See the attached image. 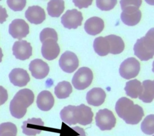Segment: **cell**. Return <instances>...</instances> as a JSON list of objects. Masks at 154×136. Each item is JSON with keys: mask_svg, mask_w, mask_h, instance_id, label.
Listing matches in <instances>:
<instances>
[{"mask_svg": "<svg viewBox=\"0 0 154 136\" xmlns=\"http://www.w3.org/2000/svg\"><path fill=\"white\" fill-rule=\"evenodd\" d=\"M115 110L119 117L127 124H138L144 116L143 108L134 104L132 100L126 97H122L117 101Z\"/></svg>", "mask_w": 154, "mask_h": 136, "instance_id": "obj_1", "label": "cell"}, {"mask_svg": "<svg viewBox=\"0 0 154 136\" xmlns=\"http://www.w3.org/2000/svg\"><path fill=\"white\" fill-rule=\"evenodd\" d=\"M34 94L28 88L21 89L17 92L10 103V111L16 119L22 118L26 114L27 108L34 102Z\"/></svg>", "mask_w": 154, "mask_h": 136, "instance_id": "obj_2", "label": "cell"}, {"mask_svg": "<svg viewBox=\"0 0 154 136\" xmlns=\"http://www.w3.org/2000/svg\"><path fill=\"white\" fill-rule=\"evenodd\" d=\"M142 1L140 0H121L120 4L122 12L120 15L122 21L128 26H135L141 18V12L139 10Z\"/></svg>", "mask_w": 154, "mask_h": 136, "instance_id": "obj_3", "label": "cell"}, {"mask_svg": "<svg viewBox=\"0 0 154 136\" xmlns=\"http://www.w3.org/2000/svg\"><path fill=\"white\" fill-rule=\"evenodd\" d=\"M154 29L151 28L146 34L137 39L134 46V54L141 61L152 59L154 55Z\"/></svg>", "mask_w": 154, "mask_h": 136, "instance_id": "obj_4", "label": "cell"}, {"mask_svg": "<svg viewBox=\"0 0 154 136\" xmlns=\"http://www.w3.org/2000/svg\"><path fill=\"white\" fill-rule=\"evenodd\" d=\"M93 79V74L91 70L87 67H82L74 74L72 82L76 89L82 90L90 86Z\"/></svg>", "mask_w": 154, "mask_h": 136, "instance_id": "obj_5", "label": "cell"}, {"mask_svg": "<svg viewBox=\"0 0 154 136\" xmlns=\"http://www.w3.org/2000/svg\"><path fill=\"white\" fill-rule=\"evenodd\" d=\"M96 125L102 131L111 130L116 123V119L113 113L108 109L99 110L95 117Z\"/></svg>", "mask_w": 154, "mask_h": 136, "instance_id": "obj_6", "label": "cell"}, {"mask_svg": "<svg viewBox=\"0 0 154 136\" xmlns=\"http://www.w3.org/2000/svg\"><path fill=\"white\" fill-rule=\"evenodd\" d=\"M140 70V62L134 57H129L121 63L119 68V73L122 78L129 79L136 77Z\"/></svg>", "mask_w": 154, "mask_h": 136, "instance_id": "obj_7", "label": "cell"}, {"mask_svg": "<svg viewBox=\"0 0 154 136\" xmlns=\"http://www.w3.org/2000/svg\"><path fill=\"white\" fill-rule=\"evenodd\" d=\"M73 117L75 125L79 123L85 126L92 122L93 113L91 108L82 104L78 106L74 105Z\"/></svg>", "mask_w": 154, "mask_h": 136, "instance_id": "obj_8", "label": "cell"}, {"mask_svg": "<svg viewBox=\"0 0 154 136\" xmlns=\"http://www.w3.org/2000/svg\"><path fill=\"white\" fill-rule=\"evenodd\" d=\"M83 16L81 11L76 9L68 10L61 16V22L64 27L68 29H76L81 26Z\"/></svg>", "mask_w": 154, "mask_h": 136, "instance_id": "obj_9", "label": "cell"}, {"mask_svg": "<svg viewBox=\"0 0 154 136\" xmlns=\"http://www.w3.org/2000/svg\"><path fill=\"white\" fill-rule=\"evenodd\" d=\"M59 66L65 72L71 73L79 66V60L76 55L69 51L64 52L59 59Z\"/></svg>", "mask_w": 154, "mask_h": 136, "instance_id": "obj_10", "label": "cell"}, {"mask_svg": "<svg viewBox=\"0 0 154 136\" xmlns=\"http://www.w3.org/2000/svg\"><path fill=\"white\" fill-rule=\"evenodd\" d=\"M8 32L13 38L21 40L29 34V25L23 19H16L9 25Z\"/></svg>", "mask_w": 154, "mask_h": 136, "instance_id": "obj_11", "label": "cell"}, {"mask_svg": "<svg viewBox=\"0 0 154 136\" xmlns=\"http://www.w3.org/2000/svg\"><path fill=\"white\" fill-rule=\"evenodd\" d=\"M13 54L16 58L20 60L28 59L32 55V48L30 43L26 40H18L14 43L13 48Z\"/></svg>", "mask_w": 154, "mask_h": 136, "instance_id": "obj_12", "label": "cell"}, {"mask_svg": "<svg viewBox=\"0 0 154 136\" xmlns=\"http://www.w3.org/2000/svg\"><path fill=\"white\" fill-rule=\"evenodd\" d=\"M29 70L32 76L35 79H41L45 78L49 72L48 64L41 59H34L29 64Z\"/></svg>", "mask_w": 154, "mask_h": 136, "instance_id": "obj_13", "label": "cell"}, {"mask_svg": "<svg viewBox=\"0 0 154 136\" xmlns=\"http://www.w3.org/2000/svg\"><path fill=\"white\" fill-rule=\"evenodd\" d=\"M41 51L43 58L47 60H53L59 55L60 48L57 41L49 39L42 43Z\"/></svg>", "mask_w": 154, "mask_h": 136, "instance_id": "obj_14", "label": "cell"}, {"mask_svg": "<svg viewBox=\"0 0 154 136\" xmlns=\"http://www.w3.org/2000/svg\"><path fill=\"white\" fill-rule=\"evenodd\" d=\"M44 126V122L40 118H31L23 122L22 132L28 136H35L40 134Z\"/></svg>", "mask_w": 154, "mask_h": 136, "instance_id": "obj_15", "label": "cell"}, {"mask_svg": "<svg viewBox=\"0 0 154 136\" xmlns=\"http://www.w3.org/2000/svg\"><path fill=\"white\" fill-rule=\"evenodd\" d=\"M10 82L15 86L24 87L30 81V78L27 71L21 68L12 69L8 75Z\"/></svg>", "mask_w": 154, "mask_h": 136, "instance_id": "obj_16", "label": "cell"}, {"mask_svg": "<svg viewBox=\"0 0 154 136\" xmlns=\"http://www.w3.org/2000/svg\"><path fill=\"white\" fill-rule=\"evenodd\" d=\"M25 16L30 23L35 25L42 23L46 19L44 10L38 5L29 7L25 11Z\"/></svg>", "mask_w": 154, "mask_h": 136, "instance_id": "obj_17", "label": "cell"}, {"mask_svg": "<svg viewBox=\"0 0 154 136\" xmlns=\"http://www.w3.org/2000/svg\"><path fill=\"white\" fill-rule=\"evenodd\" d=\"M104 28L103 20L96 16L88 19L84 23L85 32L91 36H96L100 33Z\"/></svg>", "mask_w": 154, "mask_h": 136, "instance_id": "obj_18", "label": "cell"}, {"mask_svg": "<svg viewBox=\"0 0 154 136\" xmlns=\"http://www.w3.org/2000/svg\"><path fill=\"white\" fill-rule=\"evenodd\" d=\"M106 93L105 91L99 87H94L89 90L86 95V100L89 105L98 107L105 101Z\"/></svg>", "mask_w": 154, "mask_h": 136, "instance_id": "obj_19", "label": "cell"}, {"mask_svg": "<svg viewBox=\"0 0 154 136\" xmlns=\"http://www.w3.org/2000/svg\"><path fill=\"white\" fill-rule=\"evenodd\" d=\"M54 101V97L52 93L49 91L43 90L38 93L36 103L40 110L47 111L53 107Z\"/></svg>", "mask_w": 154, "mask_h": 136, "instance_id": "obj_20", "label": "cell"}, {"mask_svg": "<svg viewBox=\"0 0 154 136\" xmlns=\"http://www.w3.org/2000/svg\"><path fill=\"white\" fill-rule=\"evenodd\" d=\"M105 38L108 42L109 53L112 54H119L122 52L125 48V43L122 39L116 35H108Z\"/></svg>", "mask_w": 154, "mask_h": 136, "instance_id": "obj_21", "label": "cell"}, {"mask_svg": "<svg viewBox=\"0 0 154 136\" xmlns=\"http://www.w3.org/2000/svg\"><path fill=\"white\" fill-rule=\"evenodd\" d=\"M143 90L138 98L144 103H150L154 98V82L152 80H145L143 82Z\"/></svg>", "mask_w": 154, "mask_h": 136, "instance_id": "obj_22", "label": "cell"}, {"mask_svg": "<svg viewBox=\"0 0 154 136\" xmlns=\"http://www.w3.org/2000/svg\"><path fill=\"white\" fill-rule=\"evenodd\" d=\"M125 90L128 96L134 99L137 98L142 92V84L136 79L130 80L126 83Z\"/></svg>", "mask_w": 154, "mask_h": 136, "instance_id": "obj_23", "label": "cell"}, {"mask_svg": "<svg viewBox=\"0 0 154 136\" xmlns=\"http://www.w3.org/2000/svg\"><path fill=\"white\" fill-rule=\"evenodd\" d=\"M64 8V1L53 0L48 2L47 11L50 16L53 17H58L63 12Z\"/></svg>", "mask_w": 154, "mask_h": 136, "instance_id": "obj_24", "label": "cell"}, {"mask_svg": "<svg viewBox=\"0 0 154 136\" xmlns=\"http://www.w3.org/2000/svg\"><path fill=\"white\" fill-rule=\"evenodd\" d=\"M93 48L100 56H105L109 53V44L105 37H96L93 42Z\"/></svg>", "mask_w": 154, "mask_h": 136, "instance_id": "obj_25", "label": "cell"}, {"mask_svg": "<svg viewBox=\"0 0 154 136\" xmlns=\"http://www.w3.org/2000/svg\"><path fill=\"white\" fill-rule=\"evenodd\" d=\"M72 92V87L71 84L66 81L58 83L55 87L54 93L57 98L65 99L68 97Z\"/></svg>", "mask_w": 154, "mask_h": 136, "instance_id": "obj_26", "label": "cell"}, {"mask_svg": "<svg viewBox=\"0 0 154 136\" xmlns=\"http://www.w3.org/2000/svg\"><path fill=\"white\" fill-rule=\"evenodd\" d=\"M141 129L147 135H152L154 133V115L147 116L141 124Z\"/></svg>", "mask_w": 154, "mask_h": 136, "instance_id": "obj_27", "label": "cell"}, {"mask_svg": "<svg viewBox=\"0 0 154 136\" xmlns=\"http://www.w3.org/2000/svg\"><path fill=\"white\" fill-rule=\"evenodd\" d=\"M74 105H69L64 107L60 111V117L63 122L69 125H75L73 117V110Z\"/></svg>", "mask_w": 154, "mask_h": 136, "instance_id": "obj_28", "label": "cell"}, {"mask_svg": "<svg viewBox=\"0 0 154 136\" xmlns=\"http://www.w3.org/2000/svg\"><path fill=\"white\" fill-rule=\"evenodd\" d=\"M16 126L11 122H4L0 125V136H16Z\"/></svg>", "mask_w": 154, "mask_h": 136, "instance_id": "obj_29", "label": "cell"}, {"mask_svg": "<svg viewBox=\"0 0 154 136\" xmlns=\"http://www.w3.org/2000/svg\"><path fill=\"white\" fill-rule=\"evenodd\" d=\"M52 39L57 42L58 35L56 31L51 28H45L40 33V40L42 43L47 39Z\"/></svg>", "mask_w": 154, "mask_h": 136, "instance_id": "obj_30", "label": "cell"}, {"mask_svg": "<svg viewBox=\"0 0 154 136\" xmlns=\"http://www.w3.org/2000/svg\"><path fill=\"white\" fill-rule=\"evenodd\" d=\"M117 2L116 0H96V4L102 11H109L115 7Z\"/></svg>", "mask_w": 154, "mask_h": 136, "instance_id": "obj_31", "label": "cell"}, {"mask_svg": "<svg viewBox=\"0 0 154 136\" xmlns=\"http://www.w3.org/2000/svg\"><path fill=\"white\" fill-rule=\"evenodd\" d=\"M25 0H7V4L10 8L14 11H22L25 7Z\"/></svg>", "mask_w": 154, "mask_h": 136, "instance_id": "obj_32", "label": "cell"}, {"mask_svg": "<svg viewBox=\"0 0 154 136\" xmlns=\"http://www.w3.org/2000/svg\"><path fill=\"white\" fill-rule=\"evenodd\" d=\"M72 2L74 3L76 7H78L79 9H81L82 8H87L88 6H90L91 4L93 1L92 0H84V1H79V0H73Z\"/></svg>", "mask_w": 154, "mask_h": 136, "instance_id": "obj_33", "label": "cell"}, {"mask_svg": "<svg viewBox=\"0 0 154 136\" xmlns=\"http://www.w3.org/2000/svg\"><path fill=\"white\" fill-rule=\"evenodd\" d=\"M8 99V93L7 90L0 85V105L4 104Z\"/></svg>", "mask_w": 154, "mask_h": 136, "instance_id": "obj_34", "label": "cell"}, {"mask_svg": "<svg viewBox=\"0 0 154 136\" xmlns=\"http://www.w3.org/2000/svg\"><path fill=\"white\" fill-rule=\"evenodd\" d=\"M73 136H85V132L83 128L79 126H75L71 128Z\"/></svg>", "mask_w": 154, "mask_h": 136, "instance_id": "obj_35", "label": "cell"}, {"mask_svg": "<svg viewBox=\"0 0 154 136\" xmlns=\"http://www.w3.org/2000/svg\"><path fill=\"white\" fill-rule=\"evenodd\" d=\"M7 17L8 14L6 9L0 5V23H2L6 21V19Z\"/></svg>", "mask_w": 154, "mask_h": 136, "instance_id": "obj_36", "label": "cell"}, {"mask_svg": "<svg viewBox=\"0 0 154 136\" xmlns=\"http://www.w3.org/2000/svg\"><path fill=\"white\" fill-rule=\"evenodd\" d=\"M3 57V54H2V49L0 48V63L2 61V58Z\"/></svg>", "mask_w": 154, "mask_h": 136, "instance_id": "obj_37", "label": "cell"}]
</instances>
